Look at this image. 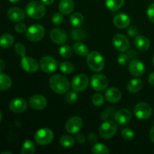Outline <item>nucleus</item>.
Returning a JSON list of instances; mask_svg holds the SVG:
<instances>
[{
	"mask_svg": "<svg viewBox=\"0 0 154 154\" xmlns=\"http://www.w3.org/2000/svg\"><path fill=\"white\" fill-rule=\"evenodd\" d=\"M92 102H93V104L95 106L99 107L103 105L104 102H105V97L101 93H96L93 96Z\"/></svg>",
	"mask_w": 154,
	"mask_h": 154,
	"instance_id": "obj_38",
	"label": "nucleus"
},
{
	"mask_svg": "<svg viewBox=\"0 0 154 154\" xmlns=\"http://www.w3.org/2000/svg\"><path fill=\"white\" fill-rule=\"evenodd\" d=\"M89 85V78L84 74H80L73 78L72 82V87L73 90L78 92H82L87 88Z\"/></svg>",
	"mask_w": 154,
	"mask_h": 154,
	"instance_id": "obj_10",
	"label": "nucleus"
},
{
	"mask_svg": "<svg viewBox=\"0 0 154 154\" xmlns=\"http://www.w3.org/2000/svg\"><path fill=\"white\" fill-rule=\"evenodd\" d=\"M75 8L73 0H61L59 4V10L63 14H69Z\"/></svg>",
	"mask_w": 154,
	"mask_h": 154,
	"instance_id": "obj_23",
	"label": "nucleus"
},
{
	"mask_svg": "<svg viewBox=\"0 0 154 154\" xmlns=\"http://www.w3.org/2000/svg\"><path fill=\"white\" fill-rule=\"evenodd\" d=\"M5 68V63L2 60H0V72H3Z\"/></svg>",
	"mask_w": 154,
	"mask_h": 154,
	"instance_id": "obj_49",
	"label": "nucleus"
},
{
	"mask_svg": "<svg viewBox=\"0 0 154 154\" xmlns=\"http://www.w3.org/2000/svg\"><path fill=\"white\" fill-rule=\"evenodd\" d=\"M57 61L51 56H45L40 60V67L45 73L51 74L55 72L58 66Z\"/></svg>",
	"mask_w": 154,
	"mask_h": 154,
	"instance_id": "obj_9",
	"label": "nucleus"
},
{
	"mask_svg": "<svg viewBox=\"0 0 154 154\" xmlns=\"http://www.w3.org/2000/svg\"><path fill=\"white\" fill-rule=\"evenodd\" d=\"M49 85L51 90L57 94H65L70 88L69 80L61 75H55L51 77L50 78Z\"/></svg>",
	"mask_w": 154,
	"mask_h": 154,
	"instance_id": "obj_1",
	"label": "nucleus"
},
{
	"mask_svg": "<svg viewBox=\"0 0 154 154\" xmlns=\"http://www.w3.org/2000/svg\"><path fill=\"white\" fill-rule=\"evenodd\" d=\"M14 29H15V31L18 33L26 32L27 30L26 26L24 23H20V22H18L15 25Z\"/></svg>",
	"mask_w": 154,
	"mask_h": 154,
	"instance_id": "obj_42",
	"label": "nucleus"
},
{
	"mask_svg": "<svg viewBox=\"0 0 154 154\" xmlns=\"http://www.w3.org/2000/svg\"><path fill=\"white\" fill-rule=\"evenodd\" d=\"M143 82L139 78H134L129 81L127 84V90L131 93H136L141 90Z\"/></svg>",
	"mask_w": 154,
	"mask_h": 154,
	"instance_id": "obj_24",
	"label": "nucleus"
},
{
	"mask_svg": "<svg viewBox=\"0 0 154 154\" xmlns=\"http://www.w3.org/2000/svg\"><path fill=\"white\" fill-rule=\"evenodd\" d=\"M60 70L65 74H71L75 70V66L70 62H63L60 65Z\"/></svg>",
	"mask_w": 154,
	"mask_h": 154,
	"instance_id": "obj_34",
	"label": "nucleus"
},
{
	"mask_svg": "<svg viewBox=\"0 0 154 154\" xmlns=\"http://www.w3.org/2000/svg\"><path fill=\"white\" fill-rule=\"evenodd\" d=\"M75 139H76L77 142L79 143V144H84L86 141L85 135H84L83 133H81V132H78Z\"/></svg>",
	"mask_w": 154,
	"mask_h": 154,
	"instance_id": "obj_46",
	"label": "nucleus"
},
{
	"mask_svg": "<svg viewBox=\"0 0 154 154\" xmlns=\"http://www.w3.org/2000/svg\"><path fill=\"white\" fill-rule=\"evenodd\" d=\"M124 3V0H106L105 5L106 7L111 11L115 12L122 8Z\"/></svg>",
	"mask_w": 154,
	"mask_h": 154,
	"instance_id": "obj_28",
	"label": "nucleus"
},
{
	"mask_svg": "<svg viewBox=\"0 0 154 154\" xmlns=\"http://www.w3.org/2000/svg\"><path fill=\"white\" fill-rule=\"evenodd\" d=\"M20 66L25 72L29 73H34L38 72L40 65L35 59L30 57H23L20 61Z\"/></svg>",
	"mask_w": 154,
	"mask_h": 154,
	"instance_id": "obj_13",
	"label": "nucleus"
},
{
	"mask_svg": "<svg viewBox=\"0 0 154 154\" xmlns=\"http://www.w3.org/2000/svg\"><path fill=\"white\" fill-rule=\"evenodd\" d=\"M92 88L98 92L103 91L108 87V80L106 76L102 74H96L92 76L90 80Z\"/></svg>",
	"mask_w": 154,
	"mask_h": 154,
	"instance_id": "obj_8",
	"label": "nucleus"
},
{
	"mask_svg": "<svg viewBox=\"0 0 154 154\" xmlns=\"http://www.w3.org/2000/svg\"><path fill=\"white\" fill-rule=\"evenodd\" d=\"M42 2L45 5H50L53 4L54 2V0H42Z\"/></svg>",
	"mask_w": 154,
	"mask_h": 154,
	"instance_id": "obj_50",
	"label": "nucleus"
},
{
	"mask_svg": "<svg viewBox=\"0 0 154 154\" xmlns=\"http://www.w3.org/2000/svg\"><path fill=\"white\" fill-rule=\"evenodd\" d=\"M122 94L117 87H111L105 92V99L111 103H117L121 99Z\"/></svg>",
	"mask_w": 154,
	"mask_h": 154,
	"instance_id": "obj_21",
	"label": "nucleus"
},
{
	"mask_svg": "<svg viewBox=\"0 0 154 154\" xmlns=\"http://www.w3.org/2000/svg\"><path fill=\"white\" fill-rule=\"evenodd\" d=\"M54 132L48 128L38 129L35 134V141L39 145H47L54 140Z\"/></svg>",
	"mask_w": 154,
	"mask_h": 154,
	"instance_id": "obj_6",
	"label": "nucleus"
},
{
	"mask_svg": "<svg viewBox=\"0 0 154 154\" xmlns=\"http://www.w3.org/2000/svg\"><path fill=\"white\" fill-rule=\"evenodd\" d=\"M129 73L135 77L142 76L145 72V66L138 60H132L129 64Z\"/></svg>",
	"mask_w": 154,
	"mask_h": 154,
	"instance_id": "obj_15",
	"label": "nucleus"
},
{
	"mask_svg": "<svg viewBox=\"0 0 154 154\" xmlns=\"http://www.w3.org/2000/svg\"><path fill=\"white\" fill-rule=\"evenodd\" d=\"M150 140H151L152 142L154 143V126H152V128L150 129Z\"/></svg>",
	"mask_w": 154,
	"mask_h": 154,
	"instance_id": "obj_48",
	"label": "nucleus"
},
{
	"mask_svg": "<svg viewBox=\"0 0 154 154\" xmlns=\"http://www.w3.org/2000/svg\"><path fill=\"white\" fill-rule=\"evenodd\" d=\"M129 57L128 54H123V53L119 54L118 58H117V62H118L119 65L122 66H126L129 63Z\"/></svg>",
	"mask_w": 154,
	"mask_h": 154,
	"instance_id": "obj_40",
	"label": "nucleus"
},
{
	"mask_svg": "<svg viewBox=\"0 0 154 154\" xmlns=\"http://www.w3.org/2000/svg\"><path fill=\"white\" fill-rule=\"evenodd\" d=\"M2 120V114L1 111H0V123H1Z\"/></svg>",
	"mask_w": 154,
	"mask_h": 154,
	"instance_id": "obj_53",
	"label": "nucleus"
},
{
	"mask_svg": "<svg viewBox=\"0 0 154 154\" xmlns=\"http://www.w3.org/2000/svg\"><path fill=\"white\" fill-rule=\"evenodd\" d=\"M127 32L129 36L135 38L138 34V29L136 26H130L128 29Z\"/></svg>",
	"mask_w": 154,
	"mask_h": 154,
	"instance_id": "obj_44",
	"label": "nucleus"
},
{
	"mask_svg": "<svg viewBox=\"0 0 154 154\" xmlns=\"http://www.w3.org/2000/svg\"><path fill=\"white\" fill-rule=\"evenodd\" d=\"M153 66H154V56H153Z\"/></svg>",
	"mask_w": 154,
	"mask_h": 154,
	"instance_id": "obj_54",
	"label": "nucleus"
},
{
	"mask_svg": "<svg viewBox=\"0 0 154 154\" xmlns=\"http://www.w3.org/2000/svg\"><path fill=\"white\" fill-rule=\"evenodd\" d=\"M51 20H52V23L55 25H60L64 20V17L63 16V14L62 13H56L54 14L52 16V18H51Z\"/></svg>",
	"mask_w": 154,
	"mask_h": 154,
	"instance_id": "obj_41",
	"label": "nucleus"
},
{
	"mask_svg": "<svg viewBox=\"0 0 154 154\" xmlns=\"http://www.w3.org/2000/svg\"><path fill=\"white\" fill-rule=\"evenodd\" d=\"M7 16L13 22H20L25 18V13L20 8L13 7L9 9Z\"/></svg>",
	"mask_w": 154,
	"mask_h": 154,
	"instance_id": "obj_20",
	"label": "nucleus"
},
{
	"mask_svg": "<svg viewBox=\"0 0 154 154\" xmlns=\"http://www.w3.org/2000/svg\"><path fill=\"white\" fill-rule=\"evenodd\" d=\"M147 14L150 21H151L152 23H154V3L151 4L150 5H149L147 11Z\"/></svg>",
	"mask_w": 154,
	"mask_h": 154,
	"instance_id": "obj_43",
	"label": "nucleus"
},
{
	"mask_svg": "<svg viewBox=\"0 0 154 154\" xmlns=\"http://www.w3.org/2000/svg\"><path fill=\"white\" fill-rule=\"evenodd\" d=\"M92 152L93 154H108L110 150L105 144L96 143L92 148Z\"/></svg>",
	"mask_w": 154,
	"mask_h": 154,
	"instance_id": "obj_32",
	"label": "nucleus"
},
{
	"mask_svg": "<svg viewBox=\"0 0 154 154\" xmlns=\"http://www.w3.org/2000/svg\"><path fill=\"white\" fill-rule=\"evenodd\" d=\"M72 38L75 41H81L86 37V32L81 29L78 27H75L72 30Z\"/></svg>",
	"mask_w": 154,
	"mask_h": 154,
	"instance_id": "obj_33",
	"label": "nucleus"
},
{
	"mask_svg": "<svg viewBox=\"0 0 154 154\" xmlns=\"http://www.w3.org/2000/svg\"><path fill=\"white\" fill-rule=\"evenodd\" d=\"M69 22L74 27L81 26L84 22V16L81 13H78V12L72 14L71 15L70 18H69Z\"/></svg>",
	"mask_w": 154,
	"mask_h": 154,
	"instance_id": "obj_29",
	"label": "nucleus"
},
{
	"mask_svg": "<svg viewBox=\"0 0 154 154\" xmlns=\"http://www.w3.org/2000/svg\"><path fill=\"white\" fill-rule=\"evenodd\" d=\"M60 144L62 147L69 148L75 145V139L71 135H63L60 139Z\"/></svg>",
	"mask_w": 154,
	"mask_h": 154,
	"instance_id": "obj_31",
	"label": "nucleus"
},
{
	"mask_svg": "<svg viewBox=\"0 0 154 154\" xmlns=\"http://www.w3.org/2000/svg\"><path fill=\"white\" fill-rule=\"evenodd\" d=\"M87 63L89 68L93 72H99L105 67V60L98 51H92L87 55Z\"/></svg>",
	"mask_w": 154,
	"mask_h": 154,
	"instance_id": "obj_3",
	"label": "nucleus"
},
{
	"mask_svg": "<svg viewBox=\"0 0 154 154\" xmlns=\"http://www.w3.org/2000/svg\"><path fill=\"white\" fill-rule=\"evenodd\" d=\"M87 140H88L90 144H96L98 141V137L96 134L94 133H90L89 134L88 136H87Z\"/></svg>",
	"mask_w": 154,
	"mask_h": 154,
	"instance_id": "obj_45",
	"label": "nucleus"
},
{
	"mask_svg": "<svg viewBox=\"0 0 154 154\" xmlns=\"http://www.w3.org/2000/svg\"><path fill=\"white\" fill-rule=\"evenodd\" d=\"M83 126V120L78 116H75L67 120L65 125L66 130L71 134H77L79 132Z\"/></svg>",
	"mask_w": 154,
	"mask_h": 154,
	"instance_id": "obj_11",
	"label": "nucleus"
},
{
	"mask_svg": "<svg viewBox=\"0 0 154 154\" xmlns=\"http://www.w3.org/2000/svg\"><path fill=\"white\" fill-rule=\"evenodd\" d=\"M14 42V37L8 33H5L0 36V47L5 49L11 48L13 45Z\"/></svg>",
	"mask_w": 154,
	"mask_h": 154,
	"instance_id": "obj_26",
	"label": "nucleus"
},
{
	"mask_svg": "<svg viewBox=\"0 0 154 154\" xmlns=\"http://www.w3.org/2000/svg\"><path fill=\"white\" fill-rule=\"evenodd\" d=\"M30 107L35 110H43L46 108L48 101L47 99L42 95L36 94L32 96L29 101Z\"/></svg>",
	"mask_w": 154,
	"mask_h": 154,
	"instance_id": "obj_16",
	"label": "nucleus"
},
{
	"mask_svg": "<svg viewBox=\"0 0 154 154\" xmlns=\"http://www.w3.org/2000/svg\"><path fill=\"white\" fill-rule=\"evenodd\" d=\"M26 12L32 19L39 20L45 17L46 14V8L42 2H41L39 1H32L27 4Z\"/></svg>",
	"mask_w": 154,
	"mask_h": 154,
	"instance_id": "obj_2",
	"label": "nucleus"
},
{
	"mask_svg": "<svg viewBox=\"0 0 154 154\" xmlns=\"http://www.w3.org/2000/svg\"><path fill=\"white\" fill-rule=\"evenodd\" d=\"M73 51L78 56L86 57L90 54L89 49L84 43L78 42L73 45Z\"/></svg>",
	"mask_w": 154,
	"mask_h": 154,
	"instance_id": "obj_25",
	"label": "nucleus"
},
{
	"mask_svg": "<svg viewBox=\"0 0 154 154\" xmlns=\"http://www.w3.org/2000/svg\"><path fill=\"white\" fill-rule=\"evenodd\" d=\"M135 46L138 50L141 51H146L150 48V42L146 36L137 35L134 40Z\"/></svg>",
	"mask_w": 154,
	"mask_h": 154,
	"instance_id": "obj_22",
	"label": "nucleus"
},
{
	"mask_svg": "<svg viewBox=\"0 0 154 154\" xmlns=\"http://www.w3.org/2000/svg\"><path fill=\"white\" fill-rule=\"evenodd\" d=\"M12 86V81L9 76L0 72V90L4 91L11 88Z\"/></svg>",
	"mask_w": 154,
	"mask_h": 154,
	"instance_id": "obj_27",
	"label": "nucleus"
},
{
	"mask_svg": "<svg viewBox=\"0 0 154 154\" xmlns=\"http://www.w3.org/2000/svg\"><path fill=\"white\" fill-rule=\"evenodd\" d=\"M134 113L139 120H147L150 118L153 113V109L149 104L146 102L138 103L134 108Z\"/></svg>",
	"mask_w": 154,
	"mask_h": 154,
	"instance_id": "obj_7",
	"label": "nucleus"
},
{
	"mask_svg": "<svg viewBox=\"0 0 154 154\" xmlns=\"http://www.w3.org/2000/svg\"><path fill=\"white\" fill-rule=\"evenodd\" d=\"M121 136L125 141H131L132 140L134 139L135 133H134V132L131 129L126 128V129H124L123 131H122Z\"/></svg>",
	"mask_w": 154,
	"mask_h": 154,
	"instance_id": "obj_36",
	"label": "nucleus"
},
{
	"mask_svg": "<svg viewBox=\"0 0 154 154\" xmlns=\"http://www.w3.org/2000/svg\"><path fill=\"white\" fill-rule=\"evenodd\" d=\"M78 96L77 94V92L73 90V91H69L67 92L66 95V98H65V100L67 102L68 104H73L78 99Z\"/></svg>",
	"mask_w": 154,
	"mask_h": 154,
	"instance_id": "obj_37",
	"label": "nucleus"
},
{
	"mask_svg": "<svg viewBox=\"0 0 154 154\" xmlns=\"http://www.w3.org/2000/svg\"><path fill=\"white\" fill-rule=\"evenodd\" d=\"M8 1L11 3H17V2H18L20 0H8Z\"/></svg>",
	"mask_w": 154,
	"mask_h": 154,
	"instance_id": "obj_51",
	"label": "nucleus"
},
{
	"mask_svg": "<svg viewBox=\"0 0 154 154\" xmlns=\"http://www.w3.org/2000/svg\"><path fill=\"white\" fill-rule=\"evenodd\" d=\"M59 53L63 58H69L72 55V50L69 45H63L59 49Z\"/></svg>",
	"mask_w": 154,
	"mask_h": 154,
	"instance_id": "obj_35",
	"label": "nucleus"
},
{
	"mask_svg": "<svg viewBox=\"0 0 154 154\" xmlns=\"http://www.w3.org/2000/svg\"><path fill=\"white\" fill-rule=\"evenodd\" d=\"M27 108H28L27 102L22 98H17V99H12L9 103V108L11 111L14 113H17V114L23 113L24 111H26Z\"/></svg>",
	"mask_w": 154,
	"mask_h": 154,
	"instance_id": "obj_14",
	"label": "nucleus"
},
{
	"mask_svg": "<svg viewBox=\"0 0 154 154\" xmlns=\"http://www.w3.org/2000/svg\"><path fill=\"white\" fill-rule=\"evenodd\" d=\"M35 152V146L31 140H26L21 147V153L23 154H33Z\"/></svg>",
	"mask_w": 154,
	"mask_h": 154,
	"instance_id": "obj_30",
	"label": "nucleus"
},
{
	"mask_svg": "<svg viewBox=\"0 0 154 154\" xmlns=\"http://www.w3.org/2000/svg\"><path fill=\"white\" fill-rule=\"evenodd\" d=\"M45 35V29L42 25L34 24L27 29L26 32V37L29 41L37 42L42 40Z\"/></svg>",
	"mask_w": 154,
	"mask_h": 154,
	"instance_id": "obj_5",
	"label": "nucleus"
},
{
	"mask_svg": "<svg viewBox=\"0 0 154 154\" xmlns=\"http://www.w3.org/2000/svg\"><path fill=\"white\" fill-rule=\"evenodd\" d=\"M50 38L54 43L57 45H63L67 41V34L65 30L57 28L51 32Z\"/></svg>",
	"mask_w": 154,
	"mask_h": 154,
	"instance_id": "obj_17",
	"label": "nucleus"
},
{
	"mask_svg": "<svg viewBox=\"0 0 154 154\" xmlns=\"http://www.w3.org/2000/svg\"><path fill=\"white\" fill-rule=\"evenodd\" d=\"M113 44L116 49L120 52H125L130 46L129 40L123 34H116L113 38Z\"/></svg>",
	"mask_w": 154,
	"mask_h": 154,
	"instance_id": "obj_12",
	"label": "nucleus"
},
{
	"mask_svg": "<svg viewBox=\"0 0 154 154\" xmlns=\"http://www.w3.org/2000/svg\"><path fill=\"white\" fill-rule=\"evenodd\" d=\"M14 50L16 51L17 54L19 55L20 57H23L26 56V49L25 46L23 45L22 43H16L14 45Z\"/></svg>",
	"mask_w": 154,
	"mask_h": 154,
	"instance_id": "obj_39",
	"label": "nucleus"
},
{
	"mask_svg": "<svg viewBox=\"0 0 154 154\" xmlns=\"http://www.w3.org/2000/svg\"><path fill=\"white\" fill-rule=\"evenodd\" d=\"M148 82L151 85H154V72H152L148 77Z\"/></svg>",
	"mask_w": 154,
	"mask_h": 154,
	"instance_id": "obj_47",
	"label": "nucleus"
},
{
	"mask_svg": "<svg viewBox=\"0 0 154 154\" xmlns=\"http://www.w3.org/2000/svg\"><path fill=\"white\" fill-rule=\"evenodd\" d=\"M5 153H8V154H12L11 152H8V151H5V152H2V154H5Z\"/></svg>",
	"mask_w": 154,
	"mask_h": 154,
	"instance_id": "obj_52",
	"label": "nucleus"
},
{
	"mask_svg": "<svg viewBox=\"0 0 154 154\" xmlns=\"http://www.w3.org/2000/svg\"><path fill=\"white\" fill-rule=\"evenodd\" d=\"M113 23L117 28L123 29L127 28L130 25L131 19L126 14L120 13L114 16Z\"/></svg>",
	"mask_w": 154,
	"mask_h": 154,
	"instance_id": "obj_18",
	"label": "nucleus"
},
{
	"mask_svg": "<svg viewBox=\"0 0 154 154\" xmlns=\"http://www.w3.org/2000/svg\"><path fill=\"white\" fill-rule=\"evenodd\" d=\"M132 119V114L128 109H120L114 114V120L118 124H126Z\"/></svg>",
	"mask_w": 154,
	"mask_h": 154,
	"instance_id": "obj_19",
	"label": "nucleus"
},
{
	"mask_svg": "<svg viewBox=\"0 0 154 154\" xmlns=\"http://www.w3.org/2000/svg\"><path fill=\"white\" fill-rule=\"evenodd\" d=\"M117 125L113 120H107L100 126L99 132L100 136L104 139H110L117 133Z\"/></svg>",
	"mask_w": 154,
	"mask_h": 154,
	"instance_id": "obj_4",
	"label": "nucleus"
}]
</instances>
